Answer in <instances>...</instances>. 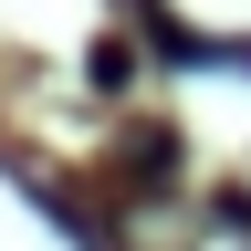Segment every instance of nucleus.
I'll return each instance as SVG.
<instances>
[{
	"instance_id": "1",
	"label": "nucleus",
	"mask_w": 251,
	"mask_h": 251,
	"mask_svg": "<svg viewBox=\"0 0 251 251\" xmlns=\"http://www.w3.org/2000/svg\"><path fill=\"white\" fill-rule=\"evenodd\" d=\"M168 168H178V136H157V126H147V136L126 147V178H147V188H157Z\"/></svg>"
},
{
	"instance_id": "2",
	"label": "nucleus",
	"mask_w": 251,
	"mask_h": 251,
	"mask_svg": "<svg viewBox=\"0 0 251 251\" xmlns=\"http://www.w3.org/2000/svg\"><path fill=\"white\" fill-rule=\"evenodd\" d=\"M94 84H105V94L136 84V52H126V42H94Z\"/></svg>"
}]
</instances>
